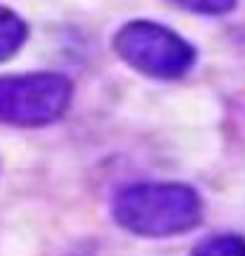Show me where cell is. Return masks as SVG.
<instances>
[{
    "label": "cell",
    "instance_id": "obj_1",
    "mask_svg": "<svg viewBox=\"0 0 245 256\" xmlns=\"http://www.w3.org/2000/svg\"><path fill=\"white\" fill-rule=\"evenodd\" d=\"M114 220L137 236H180L202 222V200L182 182L128 185L114 200Z\"/></svg>",
    "mask_w": 245,
    "mask_h": 256
},
{
    "label": "cell",
    "instance_id": "obj_2",
    "mask_svg": "<svg viewBox=\"0 0 245 256\" xmlns=\"http://www.w3.org/2000/svg\"><path fill=\"white\" fill-rule=\"evenodd\" d=\"M114 52L134 72L154 80H177L191 72L197 52L177 32L154 20H131L114 34Z\"/></svg>",
    "mask_w": 245,
    "mask_h": 256
},
{
    "label": "cell",
    "instance_id": "obj_3",
    "mask_svg": "<svg viewBox=\"0 0 245 256\" xmlns=\"http://www.w3.org/2000/svg\"><path fill=\"white\" fill-rule=\"evenodd\" d=\"M72 102V80L55 72L0 77V122L40 128L66 114Z\"/></svg>",
    "mask_w": 245,
    "mask_h": 256
},
{
    "label": "cell",
    "instance_id": "obj_4",
    "mask_svg": "<svg viewBox=\"0 0 245 256\" xmlns=\"http://www.w3.org/2000/svg\"><path fill=\"white\" fill-rule=\"evenodd\" d=\"M26 37H29L26 20L20 18L18 12L0 6V63H6L18 54L26 43Z\"/></svg>",
    "mask_w": 245,
    "mask_h": 256
},
{
    "label": "cell",
    "instance_id": "obj_5",
    "mask_svg": "<svg viewBox=\"0 0 245 256\" xmlns=\"http://www.w3.org/2000/svg\"><path fill=\"white\" fill-rule=\"evenodd\" d=\"M191 256H245V239L236 234H219L200 242Z\"/></svg>",
    "mask_w": 245,
    "mask_h": 256
},
{
    "label": "cell",
    "instance_id": "obj_6",
    "mask_svg": "<svg viewBox=\"0 0 245 256\" xmlns=\"http://www.w3.org/2000/svg\"><path fill=\"white\" fill-rule=\"evenodd\" d=\"M177 9L194 12V14H208V18H219V14H228L234 12L236 0H168Z\"/></svg>",
    "mask_w": 245,
    "mask_h": 256
}]
</instances>
